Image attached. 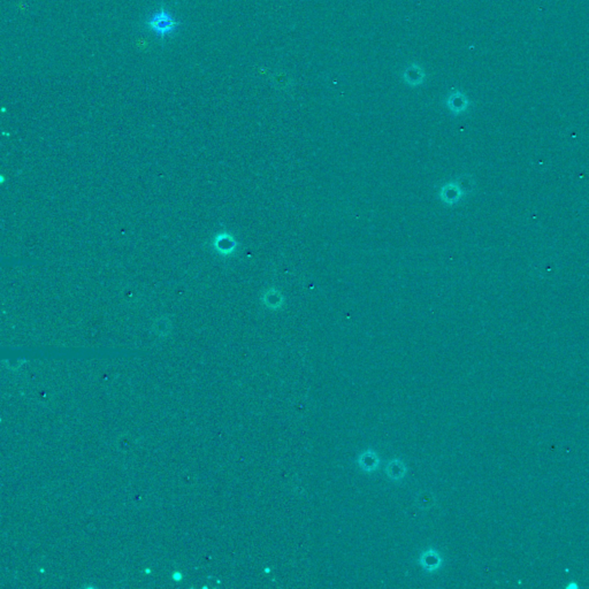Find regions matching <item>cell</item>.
<instances>
[{
  "label": "cell",
  "instance_id": "obj_6",
  "mask_svg": "<svg viewBox=\"0 0 589 589\" xmlns=\"http://www.w3.org/2000/svg\"><path fill=\"white\" fill-rule=\"evenodd\" d=\"M424 76H425L424 71L421 70L420 67H418V66L410 67V68L406 69V71L404 73L405 81L411 85L421 84V82H423V80H424Z\"/></svg>",
  "mask_w": 589,
  "mask_h": 589
},
{
  "label": "cell",
  "instance_id": "obj_3",
  "mask_svg": "<svg viewBox=\"0 0 589 589\" xmlns=\"http://www.w3.org/2000/svg\"><path fill=\"white\" fill-rule=\"evenodd\" d=\"M263 302L267 308L272 310H280L284 305L285 298L280 290H277L275 288H270L264 294Z\"/></svg>",
  "mask_w": 589,
  "mask_h": 589
},
{
  "label": "cell",
  "instance_id": "obj_8",
  "mask_svg": "<svg viewBox=\"0 0 589 589\" xmlns=\"http://www.w3.org/2000/svg\"><path fill=\"white\" fill-rule=\"evenodd\" d=\"M567 588H578V585H576V584H570L569 586H567Z\"/></svg>",
  "mask_w": 589,
  "mask_h": 589
},
{
  "label": "cell",
  "instance_id": "obj_5",
  "mask_svg": "<svg viewBox=\"0 0 589 589\" xmlns=\"http://www.w3.org/2000/svg\"><path fill=\"white\" fill-rule=\"evenodd\" d=\"M441 557L438 555V552L434 551L431 552L430 550L425 552V554L421 555V558H420V564L423 565V567L425 570L429 571H435L437 570L438 567L441 565Z\"/></svg>",
  "mask_w": 589,
  "mask_h": 589
},
{
  "label": "cell",
  "instance_id": "obj_7",
  "mask_svg": "<svg viewBox=\"0 0 589 589\" xmlns=\"http://www.w3.org/2000/svg\"><path fill=\"white\" fill-rule=\"evenodd\" d=\"M363 459L359 460V465L364 471H375V469L379 465V459L376 458V455L374 452H366L365 455H362Z\"/></svg>",
  "mask_w": 589,
  "mask_h": 589
},
{
  "label": "cell",
  "instance_id": "obj_4",
  "mask_svg": "<svg viewBox=\"0 0 589 589\" xmlns=\"http://www.w3.org/2000/svg\"><path fill=\"white\" fill-rule=\"evenodd\" d=\"M469 99L463 94H460V92H453L452 95L449 96L447 101L448 108L450 109L453 114H456V115L465 112L467 107H469Z\"/></svg>",
  "mask_w": 589,
  "mask_h": 589
},
{
  "label": "cell",
  "instance_id": "obj_2",
  "mask_svg": "<svg viewBox=\"0 0 589 589\" xmlns=\"http://www.w3.org/2000/svg\"><path fill=\"white\" fill-rule=\"evenodd\" d=\"M464 194L465 190L458 181H450L442 185L438 191V197L445 205L452 206L462 199Z\"/></svg>",
  "mask_w": 589,
  "mask_h": 589
},
{
  "label": "cell",
  "instance_id": "obj_1",
  "mask_svg": "<svg viewBox=\"0 0 589 589\" xmlns=\"http://www.w3.org/2000/svg\"><path fill=\"white\" fill-rule=\"evenodd\" d=\"M148 26L153 33L160 36V38H165L166 36L173 34L177 29L178 22L170 15L168 10L161 7L158 12H156L150 17Z\"/></svg>",
  "mask_w": 589,
  "mask_h": 589
}]
</instances>
